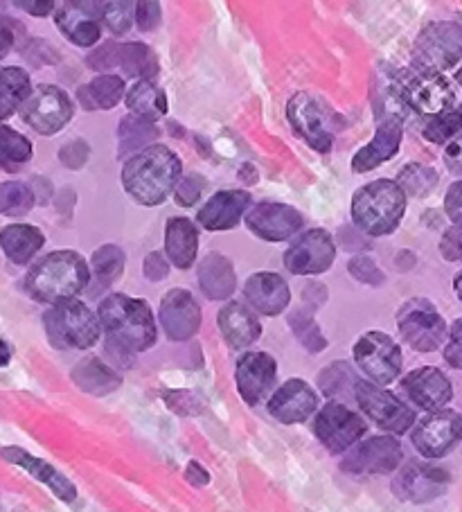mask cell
Here are the masks:
<instances>
[{
	"label": "cell",
	"instance_id": "cell-1",
	"mask_svg": "<svg viewBox=\"0 0 462 512\" xmlns=\"http://www.w3.org/2000/svg\"><path fill=\"white\" fill-rule=\"evenodd\" d=\"M183 165L170 147L149 145L122 167V185L142 206H158L181 181Z\"/></svg>",
	"mask_w": 462,
	"mask_h": 512
},
{
	"label": "cell",
	"instance_id": "cell-2",
	"mask_svg": "<svg viewBox=\"0 0 462 512\" xmlns=\"http://www.w3.org/2000/svg\"><path fill=\"white\" fill-rule=\"evenodd\" d=\"M97 319L106 332V341L127 348L131 355L149 350L156 343L154 314L142 298L111 294L100 303Z\"/></svg>",
	"mask_w": 462,
	"mask_h": 512
},
{
	"label": "cell",
	"instance_id": "cell-3",
	"mask_svg": "<svg viewBox=\"0 0 462 512\" xmlns=\"http://www.w3.org/2000/svg\"><path fill=\"white\" fill-rule=\"evenodd\" d=\"M88 280H91V269L82 255L75 251H55L34 264L25 285L39 303L59 305L84 291Z\"/></svg>",
	"mask_w": 462,
	"mask_h": 512
},
{
	"label": "cell",
	"instance_id": "cell-4",
	"mask_svg": "<svg viewBox=\"0 0 462 512\" xmlns=\"http://www.w3.org/2000/svg\"><path fill=\"white\" fill-rule=\"evenodd\" d=\"M406 210V194L395 181L379 179L363 185L352 197V222L361 233L384 237L395 233Z\"/></svg>",
	"mask_w": 462,
	"mask_h": 512
},
{
	"label": "cell",
	"instance_id": "cell-5",
	"mask_svg": "<svg viewBox=\"0 0 462 512\" xmlns=\"http://www.w3.org/2000/svg\"><path fill=\"white\" fill-rule=\"evenodd\" d=\"M43 325L52 346L61 350L93 348L102 337L100 319L75 298L52 305L50 312L43 314Z\"/></svg>",
	"mask_w": 462,
	"mask_h": 512
},
{
	"label": "cell",
	"instance_id": "cell-6",
	"mask_svg": "<svg viewBox=\"0 0 462 512\" xmlns=\"http://www.w3.org/2000/svg\"><path fill=\"white\" fill-rule=\"evenodd\" d=\"M462 59V25L438 21L426 25L413 48V66L420 75H442Z\"/></svg>",
	"mask_w": 462,
	"mask_h": 512
},
{
	"label": "cell",
	"instance_id": "cell-7",
	"mask_svg": "<svg viewBox=\"0 0 462 512\" xmlns=\"http://www.w3.org/2000/svg\"><path fill=\"white\" fill-rule=\"evenodd\" d=\"M397 328L404 341L417 352L438 350L447 339V323L426 298H413L399 310Z\"/></svg>",
	"mask_w": 462,
	"mask_h": 512
},
{
	"label": "cell",
	"instance_id": "cell-8",
	"mask_svg": "<svg viewBox=\"0 0 462 512\" xmlns=\"http://www.w3.org/2000/svg\"><path fill=\"white\" fill-rule=\"evenodd\" d=\"M21 118L25 125L43 136H52L64 129L75 116V104L66 91L57 86L43 84L28 95V100L21 104Z\"/></svg>",
	"mask_w": 462,
	"mask_h": 512
},
{
	"label": "cell",
	"instance_id": "cell-9",
	"mask_svg": "<svg viewBox=\"0 0 462 512\" xmlns=\"http://www.w3.org/2000/svg\"><path fill=\"white\" fill-rule=\"evenodd\" d=\"M399 95L406 107L426 118H438L442 113L456 111L458 93L447 77L413 73L399 86Z\"/></svg>",
	"mask_w": 462,
	"mask_h": 512
},
{
	"label": "cell",
	"instance_id": "cell-10",
	"mask_svg": "<svg viewBox=\"0 0 462 512\" xmlns=\"http://www.w3.org/2000/svg\"><path fill=\"white\" fill-rule=\"evenodd\" d=\"M352 395L361 406V411L366 413L370 420H375L384 431H390V434L399 436V434H406V431L413 427L415 422L413 409H408L399 397L384 391V388H379L377 384L357 379Z\"/></svg>",
	"mask_w": 462,
	"mask_h": 512
},
{
	"label": "cell",
	"instance_id": "cell-11",
	"mask_svg": "<svg viewBox=\"0 0 462 512\" xmlns=\"http://www.w3.org/2000/svg\"><path fill=\"white\" fill-rule=\"evenodd\" d=\"M354 361L372 384H390L402 373V350L386 332H366L354 343Z\"/></svg>",
	"mask_w": 462,
	"mask_h": 512
},
{
	"label": "cell",
	"instance_id": "cell-12",
	"mask_svg": "<svg viewBox=\"0 0 462 512\" xmlns=\"http://www.w3.org/2000/svg\"><path fill=\"white\" fill-rule=\"evenodd\" d=\"M366 420L357 411L348 409L341 402H330L318 411L314 431L321 443L330 449L332 454L348 452L366 434Z\"/></svg>",
	"mask_w": 462,
	"mask_h": 512
},
{
	"label": "cell",
	"instance_id": "cell-13",
	"mask_svg": "<svg viewBox=\"0 0 462 512\" xmlns=\"http://www.w3.org/2000/svg\"><path fill=\"white\" fill-rule=\"evenodd\" d=\"M289 122L296 134L314 149V152L327 154L334 145V134L330 129V116H327L323 104H318L312 95L296 93L287 107Z\"/></svg>",
	"mask_w": 462,
	"mask_h": 512
},
{
	"label": "cell",
	"instance_id": "cell-14",
	"mask_svg": "<svg viewBox=\"0 0 462 512\" xmlns=\"http://www.w3.org/2000/svg\"><path fill=\"white\" fill-rule=\"evenodd\" d=\"M336 258V244L330 237L318 228V231L302 233L296 242H293L282 255L284 267H287L293 276H316V273H325L334 264Z\"/></svg>",
	"mask_w": 462,
	"mask_h": 512
},
{
	"label": "cell",
	"instance_id": "cell-15",
	"mask_svg": "<svg viewBox=\"0 0 462 512\" xmlns=\"http://www.w3.org/2000/svg\"><path fill=\"white\" fill-rule=\"evenodd\" d=\"M413 445L426 458L447 456L462 440V416L456 411H435L413 429Z\"/></svg>",
	"mask_w": 462,
	"mask_h": 512
},
{
	"label": "cell",
	"instance_id": "cell-16",
	"mask_svg": "<svg viewBox=\"0 0 462 512\" xmlns=\"http://www.w3.org/2000/svg\"><path fill=\"white\" fill-rule=\"evenodd\" d=\"M402 445L393 436H375L350 449L341 461V470L348 474H390L402 463Z\"/></svg>",
	"mask_w": 462,
	"mask_h": 512
},
{
	"label": "cell",
	"instance_id": "cell-17",
	"mask_svg": "<svg viewBox=\"0 0 462 512\" xmlns=\"http://www.w3.org/2000/svg\"><path fill=\"white\" fill-rule=\"evenodd\" d=\"M305 219L300 210L284 203H257L246 213V228L266 242H284L296 235Z\"/></svg>",
	"mask_w": 462,
	"mask_h": 512
},
{
	"label": "cell",
	"instance_id": "cell-18",
	"mask_svg": "<svg viewBox=\"0 0 462 512\" xmlns=\"http://www.w3.org/2000/svg\"><path fill=\"white\" fill-rule=\"evenodd\" d=\"M158 319L172 341H188L201 328V307L190 291L172 289L163 298Z\"/></svg>",
	"mask_w": 462,
	"mask_h": 512
},
{
	"label": "cell",
	"instance_id": "cell-19",
	"mask_svg": "<svg viewBox=\"0 0 462 512\" xmlns=\"http://www.w3.org/2000/svg\"><path fill=\"white\" fill-rule=\"evenodd\" d=\"M447 485L449 474L444 470L424 463H411L395 476L393 492L395 497L402 501L429 503L433 499H438L440 494L447 490Z\"/></svg>",
	"mask_w": 462,
	"mask_h": 512
},
{
	"label": "cell",
	"instance_id": "cell-20",
	"mask_svg": "<svg viewBox=\"0 0 462 512\" xmlns=\"http://www.w3.org/2000/svg\"><path fill=\"white\" fill-rule=\"evenodd\" d=\"M102 7L104 3H61L55 21L68 41L82 48H91L102 37Z\"/></svg>",
	"mask_w": 462,
	"mask_h": 512
},
{
	"label": "cell",
	"instance_id": "cell-21",
	"mask_svg": "<svg viewBox=\"0 0 462 512\" xmlns=\"http://www.w3.org/2000/svg\"><path fill=\"white\" fill-rule=\"evenodd\" d=\"M271 416L284 425H298L312 418L318 409V393L302 379H289L271 395L266 404Z\"/></svg>",
	"mask_w": 462,
	"mask_h": 512
},
{
	"label": "cell",
	"instance_id": "cell-22",
	"mask_svg": "<svg viewBox=\"0 0 462 512\" xmlns=\"http://www.w3.org/2000/svg\"><path fill=\"white\" fill-rule=\"evenodd\" d=\"M275 375H278V364L266 352H248L237 361V391L242 400L251 406L260 404L266 393L271 391L275 384Z\"/></svg>",
	"mask_w": 462,
	"mask_h": 512
},
{
	"label": "cell",
	"instance_id": "cell-23",
	"mask_svg": "<svg viewBox=\"0 0 462 512\" xmlns=\"http://www.w3.org/2000/svg\"><path fill=\"white\" fill-rule=\"evenodd\" d=\"M402 388L406 395L411 397V402H415L420 409L424 411H442L444 406L451 402L453 397V388L447 375L438 368L424 366L417 368L413 373H408L402 382Z\"/></svg>",
	"mask_w": 462,
	"mask_h": 512
},
{
	"label": "cell",
	"instance_id": "cell-24",
	"mask_svg": "<svg viewBox=\"0 0 462 512\" xmlns=\"http://www.w3.org/2000/svg\"><path fill=\"white\" fill-rule=\"evenodd\" d=\"M251 206V192L246 190H221L199 210V224L208 231H230L239 224Z\"/></svg>",
	"mask_w": 462,
	"mask_h": 512
},
{
	"label": "cell",
	"instance_id": "cell-25",
	"mask_svg": "<svg viewBox=\"0 0 462 512\" xmlns=\"http://www.w3.org/2000/svg\"><path fill=\"white\" fill-rule=\"evenodd\" d=\"M399 145H402V120L390 116L377 127L375 138L368 145H363L357 156L352 158V170L357 174L375 170L399 152Z\"/></svg>",
	"mask_w": 462,
	"mask_h": 512
},
{
	"label": "cell",
	"instance_id": "cell-26",
	"mask_svg": "<svg viewBox=\"0 0 462 512\" xmlns=\"http://www.w3.org/2000/svg\"><path fill=\"white\" fill-rule=\"evenodd\" d=\"M244 296L248 300V305L255 307L260 314L278 316L287 310L291 291L287 282H284V278L278 276V273L262 271L253 273V276L246 280Z\"/></svg>",
	"mask_w": 462,
	"mask_h": 512
},
{
	"label": "cell",
	"instance_id": "cell-27",
	"mask_svg": "<svg viewBox=\"0 0 462 512\" xmlns=\"http://www.w3.org/2000/svg\"><path fill=\"white\" fill-rule=\"evenodd\" d=\"M0 454H3L5 461H10L14 465L23 467V470L28 472V474H32L34 479L41 481L43 485H48V488L55 492V497H59L61 501L73 503L77 499V488H75V485L70 483L59 470H55V467H52L50 463L41 461V458L28 454L21 447H5Z\"/></svg>",
	"mask_w": 462,
	"mask_h": 512
},
{
	"label": "cell",
	"instance_id": "cell-28",
	"mask_svg": "<svg viewBox=\"0 0 462 512\" xmlns=\"http://www.w3.org/2000/svg\"><path fill=\"white\" fill-rule=\"evenodd\" d=\"M219 330L228 341V346L244 350L260 339L262 325L255 319V314L248 310V305L239 300H230L219 312Z\"/></svg>",
	"mask_w": 462,
	"mask_h": 512
},
{
	"label": "cell",
	"instance_id": "cell-29",
	"mask_svg": "<svg viewBox=\"0 0 462 512\" xmlns=\"http://www.w3.org/2000/svg\"><path fill=\"white\" fill-rule=\"evenodd\" d=\"M199 287L210 300H228L237 287L233 262L221 253H208L199 262Z\"/></svg>",
	"mask_w": 462,
	"mask_h": 512
},
{
	"label": "cell",
	"instance_id": "cell-30",
	"mask_svg": "<svg viewBox=\"0 0 462 512\" xmlns=\"http://www.w3.org/2000/svg\"><path fill=\"white\" fill-rule=\"evenodd\" d=\"M199 231L190 219L172 217L165 231V253L179 269H190L197 260Z\"/></svg>",
	"mask_w": 462,
	"mask_h": 512
},
{
	"label": "cell",
	"instance_id": "cell-31",
	"mask_svg": "<svg viewBox=\"0 0 462 512\" xmlns=\"http://www.w3.org/2000/svg\"><path fill=\"white\" fill-rule=\"evenodd\" d=\"M70 377H73V382L82 388L84 393L91 395H109L113 391H118L122 384L120 373H115L111 366H106L104 361L97 357H86L79 361Z\"/></svg>",
	"mask_w": 462,
	"mask_h": 512
},
{
	"label": "cell",
	"instance_id": "cell-32",
	"mask_svg": "<svg viewBox=\"0 0 462 512\" xmlns=\"http://www.w3.org/2000/svg\"><path fill=\"white\" fill-rule=\"evenodd\" d=\"M43 244H46V237L37 226L12 224L5 226L0 233V246H3L7 260L14 264H28L41 251Z\"/></svg>",
	"mask_w": 462,
	"mask_h": 512
},
{
	"label": "cell",
	"instance_id": "cell-33",
	"mask_svg": "<svg viewBox=\"0 0 462 512\" xmlns=\"http://www.w3.org/2000/svg\"><path fill=\"white\" fill-rule=\"evenodd\" d=\"M115 68H122L124 75L136 77L138 82H151V77L158 75V57L145 43H118Z\"/></svg>",
	"mask_w": 462,
	"mask_h": 512
},
{
	"label": "cell",
	"instance_id": "cell-34",
	"mask_svg": "<svg viewBox=\"0 0 462 512\" xmlns=\"http://www.w3.org/2000/svg\"><path fill=\"white\" fill-rule=\"evenodd\" d=\"M124 95L122 77L100 75L77 91V100L86 111H109L118 107Z\"/></svg>",
	"mask_w": 462,
	"mask_h": 512
},
{
	"label": "cell",
	"instance_id": "cell-35",
	"mask_svg": "<svg viewBox=\"0 0 462 512\" xmlns=\"http://www.w3.org/2000/svg\"><path fill=\"white\" fill-rule=\"evenodd\" d=\"M118 136H120V147H118L120 158H127V156L133 158L136 154H140L142 149H147L151 140L158 138V127L154 120H147L129 113V116H124L120 122Z\"/></svg>",
	"mask_w": 462,
	"mask_h": 512
},
{
	"label": "cell",
	"instance_id": "cell-36",
	"mask_svg": "<svg viewBox=\"0 0 462 512\" xmlns=\"http://www.w3.org/2000/svg\"><path fill=\"white\" fill-rule=\"evenodd\" d=\"M32 93L30 75L23 68L0 70V122L7 120Z\"/></svg>",
	"mask_w": 462,
	"mask_h": 512
},
{
	"label": "cell",
	"instance_id": "cell-37",
	"mask_svg": "<svg viewBox=\"0 0 462 512\" xmlns=\"http://www.w3.org/2000/svg\"><path fill=\"white\" fill-rule=\"evenodd\" d=\"M127 107L133 116L158 120L167 113V95L154 82H138L127 93Z\"/></svg>",
	"mask_w": 462,
	"mask_h": 512
},
{
	"label": "cell",
	"instance_id": "cell-38",
	"mask_svg": "<svg viewBox=\"0 0 462 512\" xmlns=\"http://www.w3.org/2000/svg\"><path fill=\"white\" fill-rule=\"evenodd\" d=\"M32 154L34 147L28 138L21 136L19 131L0 125V167L10 172L19 170L21 165L30 161Z\"/></svg>",
	"mask_w": 462,
	"mask_h": 512
},
{
	"label": "cell",
	"instance_id": "cell-39",
	"mask_svg": "<svg viewBox=\"0 0 462 512\" xmlns=\"http://www.w3.org/2000/svg\"><path fill=\"white\" fill-rule=\"evenodd\" d=\"M124 262H127V258H124V251L120 249V246H115V244L100 246V249H97L91 258V267L95 271L97 282L104 287L113 285V282L122 276Z\"/></svg>",
	"mask_w": 462,
	"mask_h": 512
},
{
	"label": "cell",
	"instance_id": "cell-40",
	"mask_svg": "<svg viewBox=\"0 0 462 512\" xmlns=\"http://www.w3.org/2000/svg\"><path fill=\"white\" fill-rule=\"evenodd\" d=\"M34 206V192L21 181L0 183V213L7 217L28 215Z\"/></svg>",
	"mask_w": 462,
	"mask_h": 512
},
{
	"label": "cell",
	"instance_id": "cell-41",
	"mask_svg": "<svg viewBox=\"0 0 462 512\" xmlns=\"http://www.w3.org/2000/svg\"><path fill=\"white\" fill-rule=\"evenodd\" d=\"M395 183L402 188L406 197L408 194H411V197H426V194L433 192L435 185H438V174H435L431 167L411 163L399 172V179Z\"/></svg>",
	"mask_w": 462,
	"mask_h": 512
},
{
	"label": "cell",
	"instance_id": "cell-42",
	"mask_svg": "<svg viewBox=\"0 0 462 512\" xmlns=\"http://www.w3.org/2000/svg\"><path fill=\"white\" fill-rule=\"evenodd\" d=\"M318 384H321V391L327 397H336L354 391L357 377H354L352 368L345 361H339V364H332L323 370L321 377H318Z\"/></svg>",
	"mask_w": 462,
	"mask_h": 512
},
{
	"label": "cell",
	"instance_id": "cell-43",
	"mask_svg": "<svg viewBox=\"0 0 462 512\" xmlns=\"http://www.w3.org/2000/svg\"><path fill=\"white\" fill-rule=\"evenodd\" d=\"M462 131V109L442 113L438 118H431L429 125L424 127V138L431 143H447L456 138Z\"/></svg>",
	"mask_w": 462,
	"mask_h": 512
},
{
	"label": "cell",
	"instance_id": "cell-44",
	"mask_svg": "<svg viewBox=\"0 0 462 512\" xmlns=\"http://www.w3.org/2000/svg\"><path fill=\"white\" fill-rule=\"evenodd\" d=\"M289 323H291L293 332L298 334L302 346H305L309 352H321V350L327 348V341L323 337V332L314 323V319H309V316H302V319H300L298 312H293L289 316Z\"/></svg>",
	"mask_w": 462,
	"mask_h": 512
},
{
	"label": "cell",
	"instance_id": "cell-45",
	"mask_svg": "<svg viewBox=\"0 0 462 512\" xmlns=\"http://www.w3.org/2000/svg\"><path fill=\"white\" fill-rule=\"evenodd\" d=\"M133 5L127 3H104L102 7V21L106 28H109L113 34H124L131 30L133 23Z\"/></svg>",
	"mask_w": 462,
	"mask_h": 512
},
{
	"label": "cell",
	"instance_id": "cell-46",
	"mask_svg": "<svg viewBox=\"0 0 462 512\" xmlns=\"http://www.w3.org/2000/svg\"><path fill=\"white\" fill-rule=\"evenodd\" d=\"M203 190H206V179H203L201 174L181 176V181L176 183V188H174L176 203H181V206L190 208L201 199Z\"/></svg>",
	"mask_w": 462,
	"mask_h": 512
},
{
	"label": "cell",
	"instance_id": "cell-47",
	"mask_svg": "<svg viewBox=\"0 0 462 512\" xmlns=\"http://www.w3.org/2000/svg\"><path fill=\"white\" fill-rule=\"evenodd\" d=\"M350 273L359 282H366V285H381L384 282V273L379 271L377 262L368 258V255H357V258L350 260Z\"/></svg>",
	"mask_w": 462,
	"mask_h": 512
},
{
	"label": "cell",
	"instance_id": "cell-48",
	"mask_svg": "<svg viewBox=\"0 0 462 512\" xmlns=\"http://www.w3.org/2000/svg\"><path fill=\"white\" fill-rule=\"evenodd\" d=\"M23 34H25V28L19 21L10 19V16H0V61L10 55L12 48L19 43Z\"/></svg>",
	"mask_w": 462,
	"mask_h": 512
},
{
	"label": "cell",
	"instance_id": "cell-49",
	"mask_svg": "<svg viewBox=\"0 0 462 512\" xmlns=\"http://www.w3.org/2000/svg\"><path fill=\"white\" fill-rule=\"evenodd\" d=\"M88 156H91V147H88L86 140H73V143L61 147L59 161L70 167V170H79V167L88 163Z\"/></svg>",
	"mask_w": 462,
	"mask_h": 512
},
{
	"label": "cell",
	"instance_id": "cell-50",
	"mask_svg": "<svg viewBox=\"0 0 462 512\" xmlns=\"http://www.w3.org/2000/svg\"><path fill=\"white\" fill-rule=\"evenodd\" d=\"M444 359H447L449 366L462 370V319L451 325L449 343L444 348Z\"/></svg>",
	"mask_w": 462,
	"mask_h": 512
},
{
	"label": "cell",
	"instance_id": "cell-51",
	"mask_svg": "<svg viewBox=\"0 0 462 512\" xmlns=\"http://www.w3.org/2000/svg\"><path fill=\"white\" fill-rule=\"evenodd\" d=\"M440 251L444 255V260L449 262L462 260V226H451L449 231L442 235Z\"/></svg>",
	"mask_w": 462,
	"mask_h": 512
},
{
	"label": "cell",
	"instance_id": "cell-52",
	"mask_svg": "<svg viewBox=\"0 0 462 512\" xmlns=\"http://www.w3.org/2000/svg\"><path fill=\"white\" fill-rule=\"evenodd\" d=\"M115 48H118V43H113V41H106L104 46L95 48L86 59L88 68H93V70L115 68Z\"/></svg>",
	"mask_w": 462,
	"mask_h": 512
},
{
	"label": "cell",
	"instance_id": "cell-53",
	"mask_svg": "<svg viewBox=\"0 0 462 512\" xmlns=\"http://www.w3.org/2000/svg\"><path fill=\"white\" fill-rule=\"evenodd\" d=\"M136 23L142 32H151L161 23V5L158 3H138L136 5Z\"/></svg>",
	"mask_w": 462,
	"mask_h": 512
},
{
	"label": "cell",
	"instance_id": "cell-54",
	"mask_svg": "<svg viewBox=\"0 0 462 512\" xmlns=\"http://www.w3.org/2000/svg\"><path fill=\"white\" fill-rule=\"evenodd\" d=\"M444 210H447L453 226H462V181H456L444 197Z\"/></svg>",
	"mask_w": 462,
	"mask_h": 512
},
{
	"label": "cell",
	"instance_id": "cell-55",
	"mask_svg": "<svg viewBox=\"0 0 462 512\" xmlns=\"http://www.w3.org/2000/svg\"><path fill=\"white\" fill-rule=\"evenodd\" d=\"M145 276L151 280V282H158L167 278V273H170V264H167V260L163 258V253H149L145 258Z\"/></svg>",
	"mask_w": 462,
	"mask_h": 512
},
{
	"label": "cell",
	"instance_id": "cell-56",
	"mask_svg": "<svg viewBox=\"0 0 462 512\" xmlns=\"http://www.w3.org/2000/svg\"><path fill=\"white\" fill-rule=\"evenodd\" d=\"M444 163H447L453 174L462 176V131L456 138L449 140L447 149H444Z\"/></svg>",
	"mask_w": 462,
	"mask_h": 512
},
{
	"label": "cell",
	"instance_id": "cell-57",
	"mask_svg": "<svg viewBox=\"0 0 462 512\" xmlns=\"http://www.w3.org/2000/svg\"><path fill=\"white\" fill-rule=\"evenodd\" d=\"M16 7H21V10L30 12L34 16H48L52 10H55V3H52V0H46V3H28V0H19Z\"/></svg>",
	"mask_w": 462,
	"mask_h": 512
},
{
	"label": "cell",
	"instance_id": "cell-58",
	"mask_svg": "<svg viewBox=\"0 0 462 512\" xmlns=\"http://www.w3.org/2000/svg\"><path fill=\"white\" fill-rule=\"evenodd\" d=\"M185 476H188V481L194 483V485H208L210 481V474L203 470V467L199 463H190L188 470H185Z\"/></svg>",
	"mask_w": 462,
	"mask_h": 512
},
{
	"label": "cell",
	"instance_id": "cell-59",
	"mask_svg": "<svg viewBox=\"0 0 462 512\" xmlns=\"http://www.w3.org/2000/svg\"><path fill=\"white\" fill-rule=\"evenodd\" d=\"M10 359H12V350L3 339H0V366L10 364Z\"/></svg>",
	"mask_w": 462,
	"mask_h": 512
},
{
	"label": "cell",
	"instance_id": "cell-60",
	"mask_svg": "<svg viewBox=\"0 0 462 512\" xmlns=\"http://www.w3.org/2000/svg\"><path fill=\"white\" fill-rule=\"evenodd\" d=\"M453 289H456V294H458V298L462 300V271L458 273L456 276V282H453Z\"/></svg>",
	"mask_w": 462,
	"mask_h": 512
},
{
	"label": "cell",
	"instance_id": "cell-61",
	"mask_svg": "<svg viewBox=\"0 0 462 512\" xmlns=\"http://www.w3.org/2000/svg\"><path fill=\"white\" fill-rule=\"evenodd\" d=\"M458 82L462 84V70H460V73H458Z\"/></svg>",
	"mask_w": 462,
	"mask_h": 512
},
{
	"label": "cell",
	"instance_id": "cell-62",
	"mask_svg": "<svg viewBox=\"0 0 462 512\" xmlns=\"http://www.w3.org/2000/svg\"><path fill=\"white\" fill-rule=\"evenodd\" d=\"M460 109H462V107H460Z\"/></svg>",
	"mask_w": 462,
	"mask_h": 512
}]
</instances>
